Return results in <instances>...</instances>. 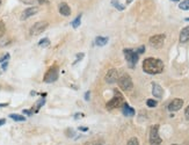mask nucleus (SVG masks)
<instances>
[{
    "label": "nucleus",
    "mask_w": 189,
    "mask_h": 145,
    "mask_svg": "<svg viewBox=\"0 0 189 145\" xmlns=\"http://www.w3.org/2000/svg\"><path fill=\"white\" fill-rule=\"evenodd\" d=\"M1 2H2V0H0V6H1Z\"/></svg>",
    "instance_id": "a19ab883"
},
{
    "label": "nucleus",
    "mask_w": 189,
    "mask_h": 145,
    "mask_svg": "<svg viewBox=\"0 0 189 145\" xmlns=\"http://www.w3.org/2000/svg\"><path fill=\"white\" fill-rule=\"evenodd\" d=\"M49 44H50V39H43L39 41V46H43V48H45V46H49Z\"/></svg>",
    "instance_id": "412c9836"
},
{
    "label": "nucleus",
    "mask_w": 189,
    "mask_h": 145,
    "mask_svg": "<svg viewBox=\"0 0 189 145\" xmlns=\"http://www.w3.org/2000/svg\"><path fill=\"white\" fill-rule=\"evenodd\" d=\"M179 8L182 9V11H189V0H183L180 2Z\"/></svg>",
    "instance_id": "6ab92c4d"
},
{
    "label": "nucleus",
    "mask_w": 189,
    "mask_h": 145,
    "mask_svg": "<svg viewBox=\"0 0 189 145\" xmlns=\"http://www.w3.org/2000/svg\"><path fill=\"white\" fill-rule=\"evenodd\" d=\"M132 1H134V0H127V2H125V4H127V5H129V4H131Z\"/></svg>",
    "instance_id": "4c0bfd02"
},
{
    "label": "nucleus",
    "mask_w": 189,
    "mask_h": 145,
    "mask_svg": "<svg viewBox=\"0 0 189 145\" xmlns=\"http://www.w3.org/2000/svg\"><path fill=\"white\" fill-rule=\"evenodd\" d=\"M23 113H24V114H27V115H31V114H33L31 110H23Z\"/></svg>",
    "instance_id": "e433bc0d"
},
{
    "label": "nucleus",
    "mask_w": 189,
    "mask_h": 145,
    "mask_svg": "<svg viewBox=\"0 0 189 145\" xmlns=\"http://www.w3.org/2000/svg\"><path fill=\"white\" fill-rule=\"evenodd\" d=\"M150 144L151 145H160L161 144V138L159 136V125L158 124H154L152 125L150 129Z\"/></svg>",
    "instance_id": "39448f33"
},
{
    "label": "nucleus",
    "mask_w": 189,
    "mask_h": 145,
    "mask_svg": "<svg viewBox=\"0 0 189 145\" xmlns=\"http://www.w3.org/2000/svg\"><path fill=\"white\" fill-rule=\"evenodd\" d=\"M48 26H49V23L46 22V21H39V22H36L33 26V27L30 28V30H29V34H30L31 36H36V35H39V34H42L45 30V29L48 28Z\"/></svg>",
    "instance_id": "0eeeda50"
},
{
    "label": "nucleus",
    "mask_w": 189,
    "mask_h": 145,
    "mask_svg": "<svg viewBox=\"0 0 189 145\" xmlns=\"http://www.w3.org/2000/svg\"><path fill=\"white\" fill-rule=\"evenodd\" d=\"M186 21H188L189 22V17H186Z\"/></svg>",
    "instance_id": "ea45409f"
},
{
    "label": "nucleus",
    "mask_w": 189,
    "mask_h": 145,
    "mask_svg": "<svg viewBox=\"0 0 189 145\" xmlns=\"http://www.w3.org/2000/svg\"><path fill=\"white\" fill-rule=\"evenodd\" d=\"M172 1H179V0H172Z\"/></svg>",
    "instance_id": "79ce46f5"
},
{
    "label": "nucleus",
    "mask_w": 189,
    "mask_h": 145,
    "mask_svg": "<svg viewBox=\"0 0 189 145\" xmlns=\"http://www.w3.org/2000/svg\"><path fill=\"white\" fill-rule=\"evenodd\" d=\"M4 33H5V24H4V22L0 21V35L2 36Z\"/></svg>",
    "instance_id": "cd10ccee"
},
{
    "label": "nucleus",
    "mask_w": 189,
    "mask_h": 145,
    "mask_svg": "<svg viewBox=\"0 0 189 145\" xmlns=\"http://www.w3.org/2000/svg\"><path fill=\"white\" fill-rule=\"evenodd\" d=\"M123 103H124V96L122 95V93L117 89H114V96L109 102H107L106 108L108 110H111L118 107H122Z\"/></svg>",
    "instance_id": "f03ea898"
},
{
    "label": "nucleus",
    "mask_w": 189,
    "mask_h": 145,
    "mask_svg": "<svg viewBox=\"0 0 189 145\" xmlns=\"http://www.w3.org/2000/svg\"><path fill=\"white\" fill-rule=\"evenodd\" d=\"M22 2H24V4H33L34 0H22Z\"/></svg>",
    "instance_id": "f704fd0d"
},
{
    "label": "nucleus",
    "mask_w": 189,
    "mask_h": 145,
    "mask_svg": "<svg viewBox=\"0 0 189 145\" xmlns=\"http://www.w3.org/2000/svg\"><path fill=\"white\" fill-rule=\"evenodd\" d=\"M7 65H8V61L2 63V70H6V69H7Z\"/></svg>",
    "instance_id": "72a5a7b5"
},
{
    "label": "nucleus",
    "mask_w": 189,
    "mask_h": 145,
    "mask_svg": "<svg viewBox=\"0 0 189 145\" xmlns=\"http://www.w3.org/2000/svg\"><path fill=\"white\" fill-rule=\"evenodd\" d=\"M152 94H153V96L157 98V99H161L162 95H164V89L161 88L160 85L153 83V84H152Z\"/></svg>",
    "instance_id": "f8f14e48"
},
{
    "label": "nucleus",
    "mask_w": 189,
    "mask_h": 145,
    "mask_svg": "<svg viewBox=\"0 0 189 145\" xmlns=\"http://www.w3.org/2000/svg\"><path fill=\"white\" fill-rule=\"evenodd\" d=\"M5 123H6V120H5V118H1V120H0V127H1V125H4Z\"/></svg>",
    "instance_id": "c9c22d12"
},
{
    "label": "nucleus",
    "mask_w": 189,
    "mask_h": 145,
    "mask_svg": "<svg viewBox=\"0 0 189 145\" xmlns=\"http://www.w3.org/2000/svg\"><path fill=\"white\" fill-rule=\"evenodd\" d=\"M83 58V54H78V55H77V59L74 61V63H73V64H77V63H78L79 61H81Z\"/></svg>",
    "instance_id": "c85d7f7f"
},
{
    "label": "nucleus",
    "mask_w": 189,
    "mask_h": 145,
    "mask_svg": "<svg viewBox=\"0 0 189 145\" xmlns=\"http://www.w3.org/2000/svg\"><path fill=\"white\" fill-rule=\"evenodd\" d=\"M44 103H45V99H41V100H39V102L36 103V108H37V109H39V108L43 106Z\"/></svg>",
    "instance_id": "a878e982"
},
{
    "label": "nucleus",
    "mask_w": 189,
    "mask_h": 145,
    "mask_svg": "<svg viewBox=\"0 0 189 145\" xmlns=\"http://www.w3.org/2000/svg\"><path fill=\"white\" fill-rule=\"evenodd\" d=\"M89 98H91V93H89V92H86V93H85V100L88 101Z\"/></svg>",
    "instance_id": "7c9ffc66"
},
{
    "label": "nucleus",
    "mask_w": 189,
    "mask_h": 145,
    "mask_svg": "<svg viewBox=\"0 0 189 145\" xmlns=\"http://www.w3.org/2000/svg\"><path fill=\"white\" fill-rule=\"evenodd\" d=\"M136 51H137V54H138V55H142V54H144L145 52V46L144 45H140V46H139Z\"/></svg>",
    "instance_id": "bb28decb"
},
{
    "label": "nucleus",
    "mask_w": 189,
    "mask_h": 145,
    "mask_svg": "<svg viewBox=\"0 0 189 145\" xmlns=\"http://www.w3.org/2000/svg\"><path fill=\"white\" fill-rule=\"evenodd\" d=\"M122 114L127 117H132L135 115V109L131 106H129L127 102L122 105Z\"/></svg>",
    "instance_id": "ddd939ff"
},
{
    "label": "nucleus",
    "mask_w": 189,
    "mask_h": 145,
    "mask_svg": "<svg viewBox=\"0 0 189 145\" xmlns=\"http://www.w3.org/2000/svg\"><path fill=\"white\" fill-rule=\"evenodd\" d=\"M123 54H124V57L128 61V65L131 69H134L139 59V55L137 54V51H134L132 49H124Z\"/></svg>",
    "instance_id": "7ed1b4c3"
},
{
    "label": "nucleus",
    "mask_w": 189,
    "mask_h": 145,
    "mask_svg": "<svg viewBox=\"0 0 189 145\" xmlns=\"http://www.w3.org/2000/svg\"><path fill=\"white\" fill-rule=\"evenodd\" d=\"M182 106H183V100L180 99V98H176V99H173V100L169 102L167 109H168L169 112H178V110H180V109L182 108Z\"/></svg>",
    "instance_id": "1a4fd4ad"
},
{
    "label": "nucleus",
    "mask_w": 189,
    "mask_h": 145,
    "mask_svg": "<svg viewBox=\"0 0 189 145\" xmlns=\"http://www.w3.org/2000/svg\"><path fill=\"white\" fill-rule=\"evenodd\" d=\"M108 43V37H103V36H98L95 39V44L99 46H103Z\"/></svg>",
    "instance_id": "dca6fc26"
},
{
    "label": "nucleus",
    "mask_w": 189,
    "mask_h": 145,
    "mask_svg": "<svg viewBox=\"0 0 189 145\" xmlns=\"http://www.w3.org/2000/svg\"><path fill=\"white\" fill-rule=\"evenodd\" d=\"M0 73H1V72H0Z\"/></svg>",
    "instance_id": "c03bdc74"
},
{
    "label": "nucleus",
    "mask_w": 189,
    "mask_h": 145,
    "mask_svg": "<svg viewBox=\"0 0 189 145\" xmlns=\"http://www.w3.org/2000/svg\"><path fill=\"white\" fill-rule=\"evenodd\" d=\"M81 17H83V15H81V14H79L78 17H76L72 22H71V24H72L73 28H78L79 26H80V23H81Z\"/></svg>",
    "instance_id": "a211bd4d"
},
{
    "label": "nucleus",
    "mask_w": 189,
    "mask_h": 145,
    "mask_svg": "<svg viewBox=\"0 0 189 145\" xmlns=\"http://www.w3.org/2000/svg\"><path fill=\"white\" fill-rule=\"evenodd\" d=\"M127 145H139V142L136 137H132V138H130L128 140V144Z\"/></svg>",
    "instance_id": "5701e85b"
},
{
    "label": "nucleus",
    "mask_w": 189,
    "mask_h": 145,
    "mask_svg": "<svg viewBox=\"0 0 189 145\" xmlns=\"http://www.w3.org/2000/svg\"><path fill=\"white\" fill-rule=\"evenodd\" d=\"M39 1V4H41V5H43V4H48L49 2V0H37Z\"/></svg>",
    "instance_id": "2f4dec72"
},
{
    "label": "nucleus",
    "mask_w": 189,
    "mask_h": 145,
    "mask_svg": "<svg viewBox=\"0 0 189 145\" xmlns=\"http://www.w3.org/2000/svg\"><path fill=\"white\" fill-rule=\"evenodd\" d=\"M79 130H80V131H87L88 128H87V127H79Z\"/></svg>",
    "instance_id": "473e14b6"
},
{
    "label": "nucleus",
    "mask_w": 189,
    "mask_h": 145,
    "mask_svg": "<svg viewBox=\"0 0 189 145\" xmlns=\"http://www.w3.org/2000/svg\"><path fill=\"white\" fill-rule=\"evenodd\" d=\"M9 117H11L12 120L17 121V122H23V121H26V117L22 116V115H19V114H11Z\"/></svg>",
    "instance_id": "f3484780"
},
{
    "label": "nucleus",
    "mask_w": 189,
    "mask_h": 145,
    "mask_svg": "<svg viewBox=\"0 0 189 145\" xmlns=\"http://www.w3.org/2000/svg\"><path fill=\"white\" fill-rule=\"evenodd\" d=\"M180 43H187L189 42V26L184 27L181 32H180Z\"/></svg>",
    "instance_id": "2eb2a0df"
},
{
    "label": "nucleus",
    "mask_w": 189,
    "mask_h": 145,
    "mask_svg": "<svg viewBox=\"0 0 189 145\" xmlns=\"http://www.w3.org/2000/svg\"><path fill=\"white\" fill-rule=\"evenodd\" d=\"M102 144H103L102 140H92L89 143H86L85 145H102Z\"/></svg>",
    "instance_id": "b1692460"
},
{
    "label": "nucleus",
    "mask_w": 189,
    "mask_h": 145,
    "mask_svg": "<svg viewBox=\"0 0 189 145\" xmlns=\"http://www.w3.org/2000/svg\"><path fill=\"white\" fill-rule=\"evenodd\" d=\"M173 145H178V144H173Z\"/></svg>",
    "instance_id": "37998d69"
},
{
    "label": "nucleus",
    "mask_w": 189,
    "mask_h": 145,
    "mask_svg": "<svg viewBox=\"0 0 189 145\" xmlns=\"http://www.w3.org/2000/svg\"><path fill=\"white\" fill-rule=\"evenodd\" d=\"M143 71L147 74H159L164 71V63L161 59L149 57L143 61Z\"/></svg>",
    "instance_id": "f257e3e1"
},
{
    "label": "nucleus",
    "mask_w": 189,
    "mask_h": 145,
    "mask_svg": "<svg viewBox=\"0 0 189 145\" xmlns=\"http://www.w3.org/2000/svg\"><path fill=\"white\" fill-rule=\"evenodd\" d=\"M111 5L114 6L115 8H117L118 11H123V9L125 8V6L121 5V4L118 2V0H111Z\"/></svg>",
    "instance_id": "aec40b11"
},
{
    "label": "nucleus",
    "mask_w": 189,
    "mask_h": 145,
    "mask_svg": "<svg viewBox=\"0 0 189 145\" xmlns=\"http://www.w3.org/2000/svg\"><path fill=\"white\" fill-rule=\"evenodd\" d=\"M165 39H166V35L165 34H158V35H154V36L150 37L149 43H150V45L152 48L160 49V48H162V45H164Z\"/></svg>",
    "instance_id": "423d86ee"
},
{
    "label": "nucleus",
    "mask_w": 189,
    "mask_h": 145,
    "mask_svg": "<svg viewBox=\"0 0 189 145\" xmlns=\"http://www.w3.org/2000/svg\"><path fill=\"white\" fill-rule=\"evenodd\" d=\"M8 103H0V107H6Z\"/></svg>",
    "instance_id": "58836bf2"
},
{
    "label": "nucleus",
    "mask_w": 189,
    "mask_h": 145,
    "mask_svg": "<svg viewBox=\"0 0 189 145\" xmlns=\"http://www.w3.org/2000/svg\"><path fill=\"white\" fill-rule=\"evenodd\" d=\"M57 79H58V67L52 66L48 70V72L45 73L43 80H44V83L51 84V83H55Z\"/></svg>",
    "instance_id": "6e6552de"
},
{
    "label": "nucleus",
    "mask_w": 189,
    "mask_h": 145,
    "mask_svg": "<svg viewBox=\"0 0 189 145\" xmlns=\"http://www.w3.org/2000/svg\"><path fill=\"white\" fill-rule=\"evenodd\" d=\"M184 115H186V117H187V118H189V105L187 106L186 110H184Z\"/></svg>",
    "instance_id": "c756f323"
},
{
    "label": "nucleus",
    "mask_w": 189,
    "mask_h": 145,
    "mask_svg": "<svg viewBox=\"0 0 189 145\" xmlns=\"http://www.w3.org/2000/svg\"><path fill=\"white\" fill-rule=\"evenodd\" d=\"M117 84L120 86V88L123 89V91H131L134 88V83H132V79L129 74H123L121 76L118 80H117Z\"/></svg>",
    "instance_id": "20e7f679"
},
{
    "label": "nucleus",
    "mask_w": 189,
    "mask_h": 145,
    "mask_svg": "<svg viewBox=\"0 0 189 145\" xmlns=\"http://www.w3.org/2000/svg\"><path fill=\"white\" fill-rule=\"evenodd\" d=\"M37 12H39V8H37V7H28V8H26V9L22 12V14H21V20H27V19H29L30 17L35 15Z\"/></svg>",
    "instance_id": "9b49d317"
},
{
    "label": "nucleus",
    "mask_w": 189,
    "mask_h": 145,
    "mask_svg": "<svg viewBox=\"0 0 189 145\" xmlns=\"http://www.w3.org/2000/svg\"><path fill=\"white\" fill-rule=\"evenodd\" d=\"M58 11H59V13H61L63 17H69V15H71V8H70V6L67 5L66 2H61V4H59Z\"/></svg>",
    "instance_id": "4468645a"
},
{
    "label": "nucleus",
    "mask_w": 189,
    "mask_h": 145,
    "mask_svg": "<svg viewBox=\"0 0 189 145\" xmlns=\"http://www.w3.org/2000/svg\"><path fill=\"white\" fill-rule=\"evenodd\" d=\"M9 59V54H6L5 56H2L1 58H0V63L2 64V63H5V61H7Z\"/></svg>",
    "instance_id": "393cba45"
},
{
    "label": "nucleus",
    "mask_w": 189,
    "mask_h": 145,
    "mask_svg": "<svg viewBox=\"0 0 189 145\" xmlns=\"http://www.w3.org/2000/svg\"><path fill=\"white\" fill-rule=\"evenodd\" d=\"M118 78H120L118 71H117L116 69H111V70H109L107 72L105 80H106V83H108V84H114V83H116L117 80H118Z\"/></svg>",
    "instance_id": "9d476101"
},
{
    "label": "nucleus",
    "mask_w": 189,
    "mask_h": 145,
    "mask_svg": "<svg viewBox=\"0 0 189 145\" xmlns=\"http://www.w3.org/2000/svg\"><path fill=\"white\" fill-rule=\"evenodd\" d=\"M146 105H147V107H150V108H154L158 105V102L156 100H153V99H149V100L146 101Z\"/></svg>",
    "instance_id": "4be33fe9"
}]
</instances>
